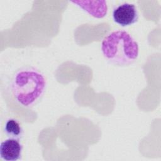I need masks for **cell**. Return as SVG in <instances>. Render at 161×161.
I'll return each instance as SVG.
<instances>
[{
  "mask_svg": "<svg viewBox=\"0 0 161 161\" xmlns=\"http://www.w3.org/2000/svg\"><path fill=\"white\" fill-rule=\"evenodd\" d=\"M47 80L38 69L28 67L17 70L11 82V90L15 100L24 107L34 106L43 96Z\"/></svg>",
  "mask_w": 161,
  "mask_h": 161,
  "instance_id": "obj_1",
  "label": "cell"
},
{
  "mask_svg": "<svg viewBox=\"0 0 161 161\" xmlns=\"http://www.w3.org/2000/svg\"><path fill=\"white\" fill-rule=\"evenodd\" d=\"M101 51L108 62L119 67L132 64L139 54L137 42L124 30L113 31L107 35L102 41Z\"/></svg>",
  "mask_w": 161,
  "mask_h": 161,
  "instance_id": "obj_2",
  "label": "cell"
},
{
  "mask_svg": "<svg viewBox=\"0 0 161 161\" xmlns=\"http://www.w3.org/2000/svg\"><path fill=\"white\" fill-rule=\"evenodd\" d=\"M113 18L115 23L121 26H130L138 21V10L133 4L125 3L114 8Z\"/></svg>",
  "mask_w": 161,
  "mask_h": 161,
  "instance_id": "obj_3",
  "label": "cell"
},
{
  "mask_svg": "<svg viewBox=\"0 0 161 161\" xmlns=\"http://www.w3.org/2000/svg\"><path fill=\"white\" fill-rule=\"evenodd\" d=\"M23 145L19 140L9 138L1 143V158L6 161H16L21 158Z\"/></svg>",
  "mask_w": 161,
  "mask_h": 161,
  "instance_id": "obj_4",
  "label": "cell"
},
{
  "mask_svg": "<svg viewBox=\"0 0 161 161\" xmlns=\"http://www.w3.org/2000/svg\"><path fill=\"white\" fill-rule=\"evenodd\" d=\"M72 3L77 4L78 6L94 18H103L107 13L108 7L106 3L101 4L103 1H101L98 5L89 4L87 1H72Z\"/></svg>",
  "mask_w": 161,
  "mask_h": 161,
  "instance_id": "obj_5",
  "label": "cell"
},
{
  "mask_svg": "<svg viewBox=\"0 0 161 161\" xmlns=\"http://www.w3.org/2000/svg\"><path fill=\"white\" fill-rule=\"evenodd\" d=\"M4 131L6 136L11 138L19 140L23 135V129L20 123L14 118H9L6 120Z\"/></svg>",
  "mask_w": 161,
  "mask_h": 161,
  "instance_id": "obj_6",
  "label": "cell"
}]
</instances>
